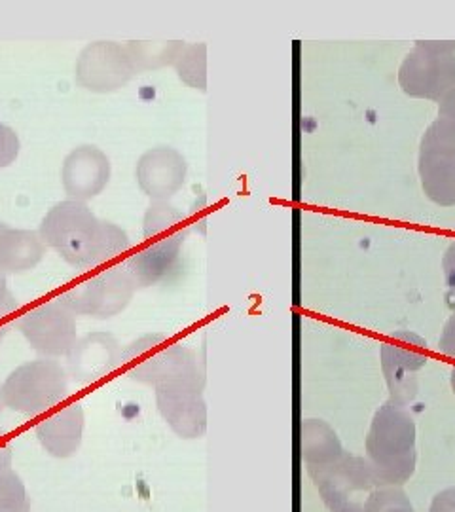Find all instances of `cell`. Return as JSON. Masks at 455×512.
I'll return each mask as SVG.
<instances>
[{"label": "cell", "instance_id": "14", "mask_svg": "<svg viewBox=\"0 0 455 512\" xmlns=\"http://www.w3.org/2000/svg\"><path fill=\"white\" fill-rule=\"evenodd\" d=\"M186 173V158L171 147L146 150L135 167L137 184L152 202H169L184 186Z\"/></svg>", "mask_w": 455, "mask_h": 512}, {"label": "cell", "instance_id": "28", "mask_svg": "<svg viewBox=\"0 0 455 512\" xmlns=\"http://www.w3.org/2000/svg\"><path fill=\"white\" fill-rule=\"evenodd\" d=\"M429 512H455V488H446L433 497Z\"/></svg>", "mask_w": 455, "mask_h": 512}, {"label": "cell", "instance_id": "12", "mask_svg": "<svg viewBox=\"0 0 455 512\" xmlns=\"http://www.w3.org/2000/svg\"><path fill=\"white\" fill-rule=\"evenodd\" d=\"M137 69L124 44L114 40H97L88 44L76 61V82L93 93L122 90Z\"/></svg>", "mask_w": 455, "mask_h": 512}, {"label": "cell", "instance_id": "15", "mask_svg": "<svg viewBox=\"0 0 455 512\" xmlns=\"http://www.w3.org/2000/svg\"><path fill=\"white\" fill-rule=\"evenodd\" d=\"M122 348L109 332H91L76 340L67 355V372L76 384L91 385L120 368Z\"/></svg>", "mask_w": 455, "mask_h": 512}, {"label": "cell", "instance_id": "23", "mask_svg": "<svg viewBox=\"0 0 455 512\" xmlns=\"http://www.w3.org/2000/svg\"><path fill=\"white\" fill-rule=\"evenodd\" d=\"M0 512H31L27 488L12 467L0 469Z\"/></svg>", "mask_w": 455, "mask_h": 512}, {"label": "cell", "instance_id": "24", "mask_svg": "<svg viewBox=\"0 0 455 512\" xmlns=\"http://www.w3.org/2000/svg\"><path fill=\"white\" fill-rule=\"evenodd\" d=\"M364 512H414V507L401 486H380L370 495Z\"/></svg>", "mask_w": 455, "mask_h": 512}, {"label": "cell", "instance_id": "16", "mask_svg": "<svg viewBox=\"0 0 455 512\" xmlns=\"http://www.w3.org/2000/svg\"><path fill=\"white\" fill-rule=\"evenodd\" d=\"M184 243H146L122 260L137 289L164 283L181 268Z\"/></svg>", "mask_w": 455, "mask_h": 512}, {"label": "cell", "instance_id": "4", "mask_svg": "<svg viewBox=\"0 0 455 512\" xmlns=\"http://www.w3.org/2000/svg\"><path fill=\"white\" fill-rule=\"evenodd\" d=\"M69 395V372L55 359L42 357L18 366L0 387L6 408L23 416L52 412Z\"/></svg>", "mask_w": 455, "mask_h": 512}, {"label": "cell", "instance_id": "1", "mask_svg": "<svg viewBox=\"0 0 455 512\" xmlns=\"http://www.w3.org/2000/svg\"><path fill=\"white\" fill-rule=\"evenodd\" d=\"M38 234L80 274L120 264L129 251V236L114 222L97 219L84 202L63 200L46 213Z\"/></svg>", "mask_w": 455, "mask_h": 512}, {"label": "cell", "instance_id": "6", "mask_svg": "<svg viewBox=\"0 0 455 512\" xmlns=\"http://www.w3.org/2000/svg\"><path fill=\"white\" fill-rule=\"evenodd\" d=\"M308 476L330 512H364L370 495L382 486L366 458L349 452L328 461Z\"/></svg>", "mask_w": 455, "mask_h": 512}, {"label": "cell", "instance_id": "27", "mask_svg": "<svg viewBox=\"0 0 455 512\" xmlns=\"http://www.w3.org/2000/svg\"><path fill=\"white\" fill-rule=\"evenodd\" d=\"M442 270H444V279H446V285L450 291V298H455V239L444 253Z\"/></svg>", "mask_w": 455, "mask_h": 512}, {"label": "cell", "instance_id": "31", "mask_svg": "<svg viewBox=\"0 0 455 512\" xmlns=\"http://www.w3.org/2000/svg\"><path fill=\"white\" fill-rule=\"evenodd\" d=\"M6 308H19V304L16 296L8 289L6 274L0 272V310H6Z\"/></svg>", "mask_w": 455, "mask_h": 512}, {"label": "cell", "instance_id": "25", "mask_svg": "<svg viewBox=\"0 0 455 512\" xmlns=\"http://www.w3.org/2000/svg\"><path fill=\"white\" fill-rule=\"evenodd\" d=\"M21 143L18 133L0 122V169L14 164L18 160Z\"/></svg>", "mask_w": 455, "mask_h": 512}, {"label": "cell", "instance_id": "5", "mask_svg": "<svg viewBox=\"0 0 455 512\" xmlns=\"http://www.w3.org/2000/svg\"><path fill=\"white\" fill-rule=\"evenodd\" d=\"M135 291L137 285L120 262L105 270L69 279L59 289L57 300L63 302L74 315L105 321L126 310Z\"/></svg>", "mask_w": 455, "mask_h": 512}, {"label": "cell", "instance_id": "21", "mask_svg": "<svg viewBox=\"0 0 455 512\" xmlns=\"http://www.w3.org/2000/svg\"><path fill=\"white\" fill-rule=\"evenodd\" d=\"M129 57L137 69V73L156 71L167 65H175L177 57L184 50V42L181 40H169V42H148V40H129L124 44Z\"/></svg>", "mask_w": 455, "mask_h": 512}, {"label": "cell", "instance_id": "34", "mask_svg": "<svg viewBox=\"0 0 455 512\" xmlns=\"http://www.w3.org/2000/svg\"><path fill=\"white\" fill-rule=\"evenodd\" d=\"M2 408H4V403H2V397H0V412H2Z\"/></svg>", "mask_w": 455, "mask_h": 512}, {"label": "cell", "instance_id": "9", "mask_svg": "<svg viewBox=\"0 0 455 512\" xmlns=\"http://www.w3.org/2000/svg\"><path fill=\"white\" fill-rule=\"evenodd\" d=\"M383 376L389 389V401L408 406L419 391V372L429 361L425 338L410 330L391 332L380 346Z\"/></svg>", "mask_w": 455, "mask_h": 512}, {"label": "cell", "instance_id": "32", "mask_svg": "<svg viewBox=\"0 0 455 512\" xmlns=\"http://www.w3.org/2000/svg\"><path fill=\"white\" fill-rule=\"evenodd\" d=\"M18 308H6V310H0V346L6 338V332L10 329V325L14 323V315H16Z\"/></svg>", "mask_w": 455, "mask_h": 512}, {"label": "cell", "instance_id": "22", "mask_svg": "<svg viewBox=\"0 0 455 512\" xmlns=\"http://www.w3.org/2000/svg\"><path fill=\"white\" fill-rule=\"evenodd\" d=\"M173 67L186 86L207 90V44H186Z\"/></svg>", "mask_w": 455, "mask_h": 512}, {"label": "cell", "instance_id": "8", "mask_svg": "<svg viewBox=\"0 0 455 512\" xmlns=\"http://www.w3.org/2000/svg\"><path fill=\"white\" fill-rule=\"evenodd\" d=\"M418 171L425 196L440 207H454L455 124L437 118L423 133Z\"/></svg>", "mask_w": 455, "mask_h": 512}, {"label": "cell", "instance_id": "17", "mask_svg": "<svg viewBox=\"0 0 455 512\" xmlns=\"http://www.w3.org/2000/svg\"><path fill=\"white\" fill-rule=\"evenodd\" d=\"M84 421L82 404H67L59 410H52L46 418L38 421L35 435L52 458H73L82 444Z\"/></svg>", "mask_w": 455, "mask_h": 512}, {"label": "cell", "instance_id": "19", "mask_svg": "<svg viewBox=\"0 0 455 512\" xmlns=\"http://www.w3.org/2000/svg\"><path fill=\"white\" fill-rule=\"evenodd\" d=\"M300 446H302V459H304L306 473L327 465L328 461L346 452L336 431L323 420L302 421Z\"/></svg>", "mask_w": 455, "mask_h": 512}, {"label": "cell", "instance_id": "33", "mask_svg": "<svg viewBox=\"0 0 455 512\" xmlns=\"http://www.w3.org/2000/svg\"><path fill=\"white\" fill-rule=\"evenodd\" d=\"M450 384H452V389H454L455 395V366H452V372H450Z\"/></svg>", "mask_w": 455, "mask_h": 512}, {"label": "cell", "instance_id": "29", "mask_svg": "<svg viewBox=\"0 0 455 512\" xmlns=\"http://www.w3.org/2000/svg\"><path fill=\"white\" fill-rule=\"evenodd\" d=\"M438 118L455 124V86L438 101Z\"/></svg>", "mask_w": 455, "mask_h": 512}, {"label": "cell", "instance_id": "10", "mask_svg": "<svg viewBox=\"0 0 455 512\" xmlns=\"http://www.w3.org/2000/svg\"><path fill=\"white\" fill-rule=\"evenodd\" d=\"M16 327L29 346L48 359L67 357L78 340L76 315L57 298L40 302L19 315Z\"/></svg>", "mask_w": 455, "mask_h": 512}, {"label": "cell", "instance_id": "13", "mask_svg": "<svg viewBox=\"0 0 455 512\" xmlns=\"http://www.w3.org/2000/svg\"><path fill=\"white\" fill-rule=\"evenodd\" d=\"M112 167L101 148L82 145L74 148L61 167V184L74 202H90L109 186Z\"/></svg>", "mask_w": 455, "mask_h": 512}, {"label": "cell", "instance_id": "7", "mask_svg": "<svg viewBox=\"0 0 455 512\" xmlns=\"http://www.w3.org/2000/svg\"><path fill=\"white\" fill-rule=\"evenodd\" d=\"M402 92L438 103L455 86V42L419 40L399 69Z\"/></svg>", "mask_w": 455, "mask_h": 512}, {"label": "cell", "instance_id": "18", "mask_svg": "<svg viewBox=\"0 0 455 512\" xmlns=\"http://www.w3.org/2000/svg\"><path fill=\"white\" fill-rule=\"evenodd\" d=\"M46 255V243L35 230H16L0 222V272L25 274Z\"/></svg>", "mask_w": 455, "mask_h": 512}, {"label": "cell", "instance_id": "11", "mask_svg": "<svg viewBox=\"0 0 455 512\" xmlns=\"http://www.w3.org/2000/svg\"><path fill=\"white\" fill-rule=\"evenodd\" d=\"M205 374L177 378L156 385V406L171 431L181 439H200L207 431V404L203 399Z\"/></svg>", "mask_w": 455, "mask_h": 512}, {"label": "cell", "instance_id": "3", "mask_svg": "<svg viewBox=\"0 0 455 512\" xmlns=\"http://www.w3.org/2000/svg\"><path fill=\"white\" fill-rule=\"evenodd\" d=\"M120 368L137 384L156 385L205 374L196 351H192L164 332L145 334L122 349Z\"/></svg>", "mask_w": 455, "mask_h": 512}, {"label": "cell", "instance_id": "2", "mask_svg": "<svg viewBox=\"0 0 455 512\" xmlns=\"http://www.w3.org/2000/svg\"><path fill=\"white\" fill-rule=\"evenodd\" d=\"M364 458L382 486H404L418 463L416 421L406 406L387 401L374 414L364 440Z\"/></svg>", "mask_w": 455, "mask_h": 512}, {"label": "cell", "instance_id": "20", "mask_svg": "<svg viewBox=\"0 0 455 512\" xmlns=\"http://www.w3.org/2000/svg\"><path fill=\"white\" fill-rule=\"evenodd\" d=\"M192 224L188 217L169 202H152L143 220L146 243H186Z\"/></svg>", "mask_w": 455, "mask_h": 512}, {"label": "cell", "instance_id": "26", "mask_svg": "<svg viewBox=\"0 0 455 512\" xmlns=\"http://www.w3.org/2000/svg\"><path fill=\"white\" fill-rule=\"evenodd\" d=\"M438 351L455 361V313L446 321L438 340Z\"/></svg>", "mask_w": 455, "mask_h": 512}, {"label": "cell", "instance_id": "30", "mask_svg": "<svg viewBox=\"0 0 455 512\" xmlns=\"http://www.w3.org/2000/svg\"><path fill=\"white\" fill-rule=\"evenodd\" d=\"M12 459H14L12 442H10L8 433L4 431V427H0V469L12 467Z\"/></svg>", "mask_w": 455, "mask_h": 512}]
</instances>
